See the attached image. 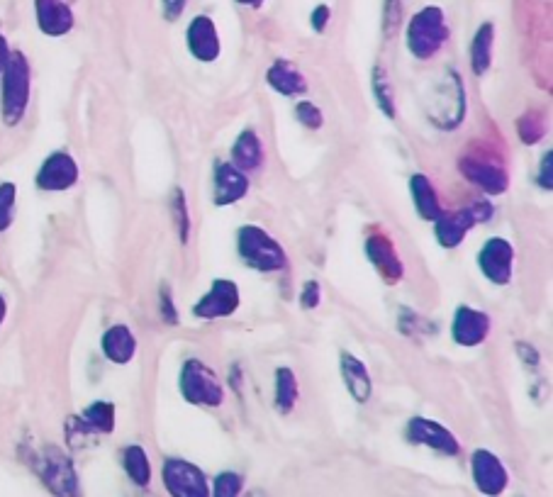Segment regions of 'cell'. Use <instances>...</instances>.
Here are the masks:
<instances>
[{
    "instance_id": "14",
    "label": "cell",
    "mask_w": 553,
    "mask_h": 497,
    "mask_svg": "<svg viewBox=\"0 0 553 497\" xmlns=\"http://www.w3.org/2000/svg\"><path fill=\"white\" fill-rule=\"evenodd\" d=\"M363 251H366V259L371 261V266L376 268L378 276L383 278L388 286L402 281L405 276V264H402L398 247H395L393 239L385 232H371L363 242Z\"/></svg>"
},
{
    "instance_id": "46",
    "label": "cell",
    "mask_w": 553,
    "mask_h": 497,
    "mask_svg": "<svg viewBox=\"0 0 553 497\" xmlns=\"http://www.w3.org/2000/svg\"><path fill=\"white\" fill-rule=\"evenodd\" d=\"M5 315H8V303H5V298H3V295H0V325H3Z\"/></svg>"
},
{
    "instance_id": "23",
    "label": "cell",
    "mask_w": 553,
    "mask_h": 497,
    "mask_svg": "<svg viewBox=\"0 0 553 497\" xmlns=\"http://www.w3.org/2000/svg\"><path fill=\"white\" fill-rule=\"evenodd\" d=\"M264 161V142H261L254 127H247V130L239 132V137L232 144V164L249 176L251 171H259L264 166Z\"/></svg>"
},
{
    "instance_id": "43",
    "label": "cell",
    "mask_w": 553,
    "mask_h": 497,
    "mask_svg": "<svg viewBox=\"0 0 553 497\" xmlns=\"http://www.w3.org/2000/svg\"><path fill=\"white\" fill-rule=\"evenodd\" d=\"M229 385H232L234 390H237V393H242V378H239V366L234 364V378L232 381H229Z\"/></svg>"
},
{
    "instance_id": "33",
    "label": "cell",
    "mask_w": 553,
    "mask_h": 497,
    "mask_svg": "<svg viewBox=\"0 0 553 497\" xmlns=\"http://www.w3.org/2000/svg\"><path fill=\"white\" fill-rule=\"evenodd\" d=\"M15 200H18V188L13 183H0V232L13 225Z\"/></svg>"
},
{
    "instance_id": "27",
    "label": "cell",
    "mask_w": 553,
    "mask_h": 497,
    "mask_svg": "<svg viewBox=\"0 0 553 497\" xmlns=\"http://www.w3.org/2000/svg\"><path fill=\"white\" fill-rule=\"evenodd\" d=\"M122 471L137 488L144 490L152 485V461L142 444H130L122 449Z\"/></svg>"
},
{
    "instance_id": "26",
    "label": "cell",
    "mask_w": 553,
    "mask_h": 497,
    "mask_svg": "<svg viewBox=\"0 0 553 497\" xmlns=\"http://www.w3.org/2000/svg\"><path fill=\"white\" fill-rule=\"evenodd\" d=\"M300 400L298 376L290 366H278L273 376V407L278 415H290Z\"/></svg>"
},
{
    "instance_id": "10",
    "label": "cell",
    "mask_w": 553,
    "mask_h": 497,
    "mask_svg": "<svg viewBox=\"0 0 553 497\" xmlns=\"http://www.w3.org/2000/svg\"><path fill=\"white\" fill-rule=\"evenodd\" d=\"M239 305H242V293H239L237 283L229 278H215L210 288L200 295L198 303L193 305V315L203 322L225 320L239 310Z\"/></svg>"
},
{
    "instance_id": "9",
    "label": "cell",
    "mask_w": 553,
    "mask_h": 497,
    "mask_svg": "<svg viewBox=\"0 0 553 497\" xmlns=\"http://www.w3.org/2000/svg\"><path fill=\"white\" fill-rule=\"evenodd\" d=\"M458 169L485 195H493L495 198V195H505L510 191V173H507L505 166L490 159V156L468 152L458 161Z\"/></svg>"
},
{
    "instance_id": "25",
    "label": "cell",
    "mask_w": 553,
    "mask_h": 497,
    "mask_svg": "<svg viewBox=\"0 0 553 497\" xmlns=\"http://www.w3.org/2000/svg\"><path fill=\"white\" fill-rule=\"evenodd\" d=\"M103 354L105 359L117 366H125L137 356V337L127 325H113L103 334Z\"/></svg>"
},
{
    "instance_id": "6",
    "label": "cell",
    "mask_w": 553,
    "mask_h": 497,
    "mask_svg": "<svg viewBox=\"0 0 553 497\" xmlns=\"http://www.w3.org/2000/svg\"><path fill=\"white\" fill-rule=\"evenodd\" d=\"M32 71L22 52H10L3 69V120L8 127L20 125L30 105Z\"/></svg>"
},
{
    "instance_id": "28",
    "label": "cell",
    "mask_w": 553,
    "mask_h": 497,
    "mask_svg": "<svg viewBox=\"0 0 553 497\" xmlns=\"http://www.w3.org/2000/svg\"><path fill=\"white\" fill-rule=\"evenodd\" d=\"M493 47H495V25L493 22H483L471 42V69L476 76L488 74L490 66H493Z\"/></svg>"
},
{
    "instance_id": "18",
    "label": "cell",
    "mask_w": 553,
    "mask_h": 497,
    "mask_svg": "<svg viewBox=\"0 0 553 497\" xmlns=\"http://www.w3.org/2000/svg\"><path fill=\"white\" fill-rule=\"evenodd\" d=\"M78 183V164L66 152H54L37 173V186L47 193L69 191Z\"/></svg>"
},
{
    "instance_id": "39",
    "label": "cell",
    "mask_w": 553,
    "mask_h": 497,
    "mask_svg": "<svg viewBox=\"0 0 553 497\" xmlns=\"http://www.w3.org/2000/svg\"><path fill=\"white\" fill-rule=\"evenodd\" d=\"M329 20H332V8L329 5H317L310 15V25L315 32H325Z\"/></svg>"
},
{
    "instance_id": "12",
    "label": "cell",
    "mask_w": 553,
    "mask_h": 497,
    "mask_svg": "<svg viewBox=\"0 0 553 497\" xmlns=\"http://www.w3.org/2000/svg\"><path fill=\"white\" fill-rule=\"evenodd\" d=\"M405 439L412 446H424V449L437 451L441 456L461 454V444H458L456 434L441 422L429 420V417H412L405 424Z\"/></svg>"
},
{
    "instance_id": "13",
    "label": "cell",
    "mask_w": 553,
    "mask_h": 497,
    "mask_svg": "<svg viewBox=\"0 0 553 497\" xmlns=\"http://www.w3.org/2000/svg\"><path fill=\"white\" fill-rule=\"evenodd\" d=\"M478 268L493 286H510L515 273V247L505 237H490L478 251Z\"/></svg>"
},
{
    "instance_id": "8",
    "label": "cell",
    "mask_w": 553,
    "mask_h": 497,
    "mask_svg": "<svg viewBox=\"0 0 553 497\" xmlns=\"http://www.w3.org/2000/svg\"><path fill=\"white\" fill-rule=\"evenodd\" d=\"M115 432V405L113 402L98 400L88 405L81 415L66 420V439L71 446L86 444L91 437Z\"/></svg>"
},
{
    "instance_id": "45",
    "label": "cell",
    "mask_w": 553,
    "mask_h": 497,
    "mask_svg": "<svg viewBox=\"0 0 553 497\" xmlns=\"http://www.w3.org/2000/svg\"><path fill=\"white\" fill-rule=\"evenodd\" d=\"M242 497H268L266 490H261V488H251L249 493H244Z\"/></svg>"
},
{
    "instance_id": "20",
    "label": "cell",
    "mask_w": 553,
    "mask_h": 497,
    "mask_svg": "<svg viewBox=\"0 0 553 497\" xmlns=\"http://www.w3.org/2000/svg\"><path fill=\"white\" fill-rule=\"evenodd\" d=\"M39 30L47 37H64L74 30V10L64 0H35Z\"/></svg>"
},
{
    "instance_id": "22",
    "label": "cell",
    "mask_w": 553,
    "mask_h": 497,
    "mask_svg": "<svg viewBox=\"0 0 553 497\" xmlns=\"http://www.w3.org/2000/svg\"><path fill=\"white\" fill-rule=\"evenodd\" d=\"M339 373H342V381L346 385V390H349V395L359 402V405H366V402L373 398V378L359 356L346 354L344 351V354L339 356Z\"/></svg>"
},
{
    "instance_id": "41",
    "label": "cell",
    "mask_w": 553,
    "mask_h": 497,
    "mask_svg": "<svg viewBox=\"0 0 553 497\" xmlns=\"http://www.w3.org/2000/svg\"><path fill=\"white\" fill-rule=\"evenodd\" d=\"M517 354H519V359H522L524 364H527L529 368L539 366V354H536V349H534L532 344H522V342H519L517 344Z\"/></svg>"
},
{
    "instance_id": "30",
    "label": "cell",
    "mask_w": 553,
    "mask_h": 497,
    "mask_svg": "<svg viewBox=\"0 0 553 497\" xmlns=\"http://www.w3.org/2000/svg\"><path fill=\"white\" fill-rule=\"evenodd\" d=\"M171 222H173V225H176L178 239H181V244H188V239H191L193 222H191V210H188L186 191H183V188H173V195H171Z\"/></svg>"
},
{
    "instance_id": "17",
    "label": "cell",
    "mask_w": 553,
    "mask_h": 497,
    "mask_svg": "<svg viewBox=\"0 0 553 497\" xmlns=\"http://www.w3.org/2000/svg\"><path fill=\"white\" fill-rule=\"evenodd\" d=\"M186 47L191 57L200 64H212V61L220 59L222 42L215 20L208 18V15H195L186 30Z\"/></svg>"
},
{
    "instance_id": "3",
    "label": "cell",
    "mask_w": 553,
    "mask_h": 497,
    "mask_svg": "<svg viewBox=\"0 0 553 497\" xmlns=\"http://www.w3.org/2000/svg\"><path fill=\"white\" fill-rule=\"evenodd\" d=\"M237 254L256 273H281L288 268V254L264 227L244 225L237 232Z\"/></svg>"
},
{
    "instance_id": "1",
    "label": "cell",
    "mask_w": 553,
    "mask_h": 497,
    "mask_svg": "<svg viewBox=\"0 0 553 497\" xmlns=\"http://www.w3.org/2000/svg\"><path fill=\"white\" fill-rule=\"evenodd\" d=\"M32 471L42 480L44 488L54 497H83L81 476H78L74 459L59 446L47 444L32 456Z\"/></svg>"
},
{
    "instance_id": "40",
    "label": "cell",
    "mask_w": 553,
    "mask_h": 497,
    "mask_svg": "<svg viewBox=\"0 0 553 497\" xmlns=\"http://www.w3.org/2000/svg\"><path fill=\"white\" fill-rule=\"evenodd\" d=\"M188 0H161V10H164V18L176 22L186 10Z\"/></svg>"
},
{
    "instance_id": "21",
    "label": "cell",
    "mask_w": 553,
    "mask_h": 497,
    "mask_svg": "<svg viewBox=\"0 0 553 497\" xmlns=\"http://www.w3.org/2000/svg\"><path fill=\"white\" fill-rule=\"evenodd\" d=\"M266 83L283 98H303L307 93V81L303 71L288 59H276L268 66Z\"/></svg>"
},
{
    "instance_id": "4",
    "label": "cell",
    "mask_w": 553,
    "mask_h": 497,
    "mask_svg": "<svg viewBox=\"0 0 553 497\" xmlns=\"http://www.w3.org/2000/svg\"><path fill=\"white\" fill-rule=\"evenodd\" d=\"M427 117L437 130L451 132L466 117V83L456 69H446L427 103Z\"/></svg>"
},
{
    "instance_id": "19",
    "label": "cell",
    "mask_w": 553,
    "mask_h": 497,
    "mask_svg": "<svg viewBox=\"0 0 553 497\" xmlns=\"http://www.w3.org/2000/svg\"><path fill=\"white\" fill-rule=\"evenodd\" d=\"M476 225L478 220L471 205H468V208H458L454 212H444V215L434 222V239L439 242V247L456 249L466 242V237Z\"/></svg>"
},
{
    "instance_id": "7",
    "label": "cell",
    "mask_w": 553,
    "mask_h": 497,
    "mask_svg": "<svg viewBox=\"0 0 553 497\" xmlns=\"http://www.w3.org/2000/svg\"><path fill=\"white\" fill-rule=\"evenodd\" d=\"M161 483L169 497H210V478L198 463L188 459H171L161 466Z\"/></svg>"
},
{
    "instance_id": "31",
    "label": "cell",
    "mask_w": 553,
    "mask_h": 497,
    "mask_svg": "<svg viewBox=\"0 0 553 497\" xmlns=\"http://www.w3.org/2000/svg\"><path fill=\"white\" fill-rule=\"evenodd\" d=\"M244 476L237 471H220L210 480V497H242Z\"/></svg>"
},
{
    "instance_id": "5",
    "label": "cell",
    "mask_w": 553,
    "mask_h": 497,
    "mask_svg": "<svg viewBox=\"0 0 553 497\" xmlns=\"http://www.w3.org/2000/svg\"><path fill=\"white\" fill-rule=\"evenodd\" d=\"M178 390L188 405L220 410L225 405V385L217 373L200 359H186L178 373Z\"/></svg>"
},
{
    "instance_id": "24",
    "label": "cell",
    "mask_w": 553,
    "mask_h": 497,
    "mask_svg": "<svg viewBox=\"0 0 553 497\" xmlns=\"http://www.w3.org/2000/svg\"><path fill=\"white\" fill-rule=\"evenodd\" d=\"M410 195L412 203H415L417 215L427 222H437L444 215V205H441L437 186L432 183V178L424 176V173H415L410 178Z\"/></svg>"
},
{
    "instance_id": "37",
    "label": "cell",
    "mask_w": 553,
    "mask_h": 497,
    "mask_svg": "<svg viewBox=\"0 0 553 497\" xmlns=\"http://www.w3.org/2000/svg\"><path fill=\"white\" fill-rule=\"evenodd\" d=\"M159 305H161V320L166 322V325L176 327L178 325V310H176V303H173V295L169 288H161V295H159Z\"/></svg>"
},
{
    "instance_id": "29",
    "label": "cell",
    "mask_w": 553,
    "mask_h": 497,
    "mask_svg": "<svg viewBox=\"0 0 553 497\" xmlns=\"http://www.w3.org/2000/svg\"><path fill=\"white\" fill-rule=\"evenodd\" d=\"M371 91H373V98H376L378 110H381L388 120H395V117H398V105H395L393 81H390L388 69H383L381 64L373 66L371 71Z\"/></svg>"
},
{
    "instance_id": "16",
    "label": "cell",
    "mask_w": 553,
    "mask_h": 497,
    "mask_svg": "<svg viewBox=\"0 0 553 497\" xmlns=\"http://www.w3.org/2000/svg\"><path fill=\"white\" fill-rule=\"evenodd\" d=\"M249 176L239 171L232 161H217L215 173H212V203L217 208L239 203L249 193Z\"/></svg>"
},
{
    "instance_id": "38",
    "label": "cell",
    "mask_w": 553,
    "mask_h": 497,
    "mask_svg": "<svg viewBox=\"0 0 553 497\" xmlns=\"http://www.w3.org/2000/svg\"><path fill=\"white\" fill-rule=\"evenodd\" d=\"M551 164H553V152L549 149L544 156H541L539 161V173H536V181H539V188L541 191L549 193L553 188V171H551Z\"/></svg>"
},
{
    "instance_id": "15",
    "label": "cell",
    "mask_w": 553,
    "mask_h": 497,
    "mask_svg": "<svg viewBox=\"0 0 553 497\" xmlns=\"http://www.w3.org/2000/svg\"><path fill=\"white\" fill-rule=\"evenodd\" d=\"M490 332H493V320L488 312L476 310L473 305H458L451 320V339L458 346L466 349H476V346L488 342Z\"/></svg>"
},
{
    "instance_id": "2",
    "label": "cell",
    "mask_w": 553,
    "mask_h": 497,
    "mask_svg": "<svg viewBox=\"0 0 553 497\" xmlns=\"http://www.w3.org/2000/svg\"><path fill=\"white\" fill-rule=\"evenodd\" d=\"M405 42L417 61L437 57L444 44L449 42V22H446L444 10L439 5H427V8L417 10L407 22Z\"/></svg>"
},
{
    "instance_id": "32",
    "label": "cell",
    "mask_w": 553,
    "mask_h": 497,
    "mask_svg": "<svg viewBox=\"0 0 553 497\" xmlns=\"http://www.w3.org/2000/svg\"><path fill=\"white\" fill-rule=\"evenodd\" d=\"M295 117H298L300 125L312 132L322 130V125H325V113H322L320 105L312 103V100H300V103L295 105Z\"/></svg>"
},
{
    "instance_id": "11",
    "label": "cell",
    "mask_w": 553,
    "mask_h": 497,
    "mask_svg": "<svg viewBox=\"0 0 553 497\" xmlns=\"http://www.w3.org/2000/svg\"><path fill=\"white\" fill-rule=\"evenodd\" d=\"M471 478L483 497H502L510 488V471L490 449H476L471 454Z\"/></svg>"
},
{
    "instance_id": "34",
    "label": "cell",
    "mask_w": 553,
    "mask_h": 497,
    "mask_svg": "<svg viewBox=\"0 0 553 497\" xmlns=\"http://www.w3.org/2000/svg\"><path fill=\"white\" fill-rule=\"evenodd\" d=\"M517 130L519 139H522L524 144H536L546 134V125L544 120H541V113H527L517 122Z\"/></svg>"
},
{
    "instance_id": "36",
    "label": "cell",
    "mask_w": 553,
    "mask_h": 497,
    "mask_svg": "<svg viewBox=\"0 0 553 497\" xmlns=\"http://www.w3.org/2000/svg\"><path fill=\"white\" fill-rule=\"evenodd\" d=\"M320 303H322L320 281H315V278H312V281H305L303 290H300V307H303V310H317Z\"/></svg>"
},
{
    "instance_id": "42",
    "label": "cell",
    "mask_w": 553,
    "mask_h": 497,
    "mask_svg": "<svg viewBox=\"0 0 553 497\" xmlns=\"http://www.w3.org/2000/svg\"><path fill=\"white\" fill-rule=\"evenodd\" d=\"M8 57H10L8 42H5V37H3V35H0V74H3L5 64H8Z\"/></svg>"
},
{
    "instance_id": "44",
    "label": "cell",
    "mask_w": 553,
    "mask_h": 497,
    "mask_svg": "<svg viewBox=\"0 0 553 497\" xmlns=\"http://www.w3.org/2000/svg\"><path fill=\"white\" fill-rule=\"evenodd\" d=\"M239 5H244V8H254V10H259L261 5L266 3V0H237Z\"/></svg>"
},
{
    "instance_id": "35",
    "label": "cell",
    "mask_w": 553,
    "mask_h": 497,
    "mask_svg": "<svg viewBox=\"0 0 553 497\" xmlns=\"http://www.w3.org/2000/svg\"><path fill=\"white\" fill-rule=\"evenodd\" d=\"M402 25V0H383V32L385 37L398 35Z\"/></svg>"
}]
</instances>
